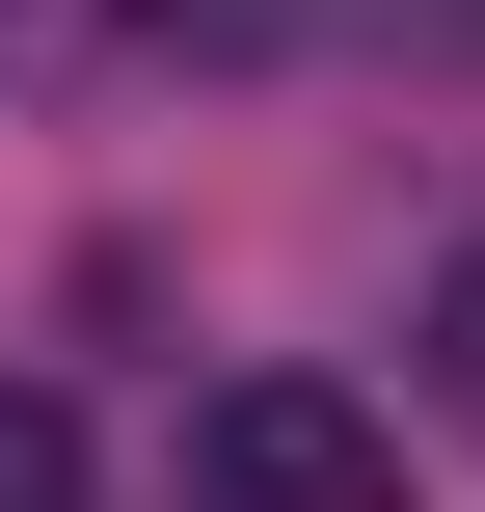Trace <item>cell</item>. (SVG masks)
<instances>
[{"label": "cell", "instance_id": "1", "mask_svg": "<svg viewBox=\"0 0 485 512\" xmlns=\"http://www.w3.org/2000/svg\"><path fill=\"white\" fill-rule=\"evenodd\" d=\"M189 512H405V432L351 378H216L189 405Z\"/></svg>", "mask_w": 485, "mask_h": 512}, {"label": "cell", "instance_id": "2", "mask_svg": "<svg viewBox=\"0 0 485 512\" xmlns=\"http://www.w3.org/2000/svg\"><path fill=\"white\" fill-rule=\"evenodd\" d=\"M270 0H0V81H135V54H216Z\"/></svg>", "mask_w": 485, "mask_h": 512}, {"label": "cell", "instance_id": "3", "mask_svg": "<svg viewBox=\"0 0 485 512\" xmlns=\"http://www.w3.org/2000/svg\"><path fill=\"white\" fill-rule=\"evenodd\" d=\"M0 512H81V405L54 378H0Z\"/></svg>", "mask_w": 485, "mask_h": 512}, {"label": "cell", "instance_id": "4", "mask_svg": "<svg viewBox=\"0 0 485 512\" xmlns=\"http://www.w3.org/2000/svg\"><path fill=\"white\" fill-rule=\"evenodd\" d=\"M432 405H459V432H485V243H459V270H432Z\"/></svg>", "mask_w": 485, "mask_h": 512}]
</instances>
